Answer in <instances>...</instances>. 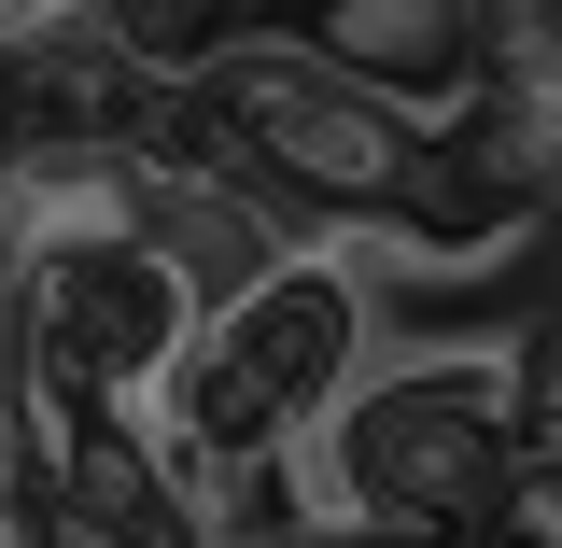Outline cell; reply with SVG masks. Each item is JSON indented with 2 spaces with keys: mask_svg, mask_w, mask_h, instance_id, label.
Here are the masks:
<instances>
[{
  "mask_svg": "<svg viewBox=\"0 0 562 548\" xmlns=\"http://www.w3.org/2000/svg\"><path fill=\"white\" fill-rule=\"evenodd\" d=\"M169 127L198 141L225 183H254L281 225H310V239H408L436 169H450V141H422L408 113H380L366 85H338L281 14H239L211 43V70L183 85Z\"/></svg>",
  "mask_w": 562,
  "mask_h": 548,
  "instance_id": "7a4b0ae2",
  "label": "cell"
},
{
  "mask_svg": "<svg viewBox=\"0 0 562 548\" xmlns=\"http://www.w3.org/2000/svg\"><path fill=\"white\" fill-rule=\"evenodd\" d=\"M268 14L422 141H464L492 99V0H268Z\"/></svg>",
  "mask_w": 562,
  "mask_h": 548,
  "instance_id": "277c9868",
  "label": "cell"
},
{
  "mask_svg": "<svg viewBox=\"0 0 562 548\" xmlns=\"http://www.w3.org/2000/svg\"><path fill=\"white\" fill-rule=\"evenodd\" d=\"M535 436H549L535 351H380V380L295 450V479H310V521L324 535L464 548L520 492Z\"/></svg>",
  "mask_w": 562,
  "mask_h": 548,
  "instance_id": "6da1fadb",
  "label": "cell"
},
{
  "mask_svg": "<svg viewBox=\"0 0 562 548\" xmlns=\"http://www.w3.org/2000/svg\"><path fill=\"white\" fill-rule=\"evenodd\" d=\"M492 183L562 225V0H492V99L464 127Z\"/></svg>",
  "mask_w": 562,
  "mask_h": 548,
  "instance_id": "5b68a950",
  "label": "cell"
},
{
  "mask_svg": "<svg viewBox=\"0 0 562 548\" xmlns=\"http://www.w3.org/2000/svg\"><path fill=\"white\" fill-rule=\"evenodd\" d=\"M198 338H211V310L183 295V268L155 239L14 268V380H57L85 409H155L198 366Z\"/></svg>",
  "mask_w": 562,
  "mask_h": 548,
  "instance_id": "3957f363",
  "label": "cell"
}]
</instances>
